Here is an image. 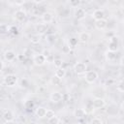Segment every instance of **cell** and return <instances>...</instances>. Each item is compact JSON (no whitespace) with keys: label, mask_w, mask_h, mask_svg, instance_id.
Masks as SVG:
<instances>
[{"label":"cell","mask_w":124,"mask_h":124,"mask_svg":"<svg viewBox=\"0 0 124 124\" xmlns=\"http://www.w3.org/2000/svg\"><path fill=\"white\" fill-rule=\"evenodd\" d=\"M17 81H18V78L15 74H8L4 77V83L9 87L15 86Z\"/></svg>","instance_id":"6da1fadb"},{"label":"cell","mask_w":124,"mask_h":124,"mask_svg":"<svg viewBox=\"0 0 124 124\" xmlns=\"http://www.w3.org/2000/svg\"><path fill=\"white\" fill-rule=\"evenodd\" d=\"M74 71L77 75H82L87 72V65L84 62H77L74 65Z\"/></svg>","instance_id":"7a4b0ae2"},{"label":"cell","mask_w":124,"mask_h":124,"mask_svg":"<svg viewBox=\"0 0 124 124\" xmlns=\"http://www.w3.org/2000/svg\"><path fill=\"white\" fill-rule=\"evenodd\" d=\"M98 79V73L95 71H87L85 73V80L87 83H94Z\"/></svg>","instance_id":"3957f363"},{"label":"cell","mask_w":124,"mask_h":124,"mask_svg":"<svg viewBox=\"0 0 124 124\" xmlns=\"http://www.w3.org/2000/svg\"><path fill=\"white\" fill-rule=\"evenodd\" d=\"M91 106L93 108H96V109H99V108H102L106 106V101L104 98H95L92 103H91Z\"/></svg>","instance_id":"277c9868"},{"label":"cell","mask_w":124,"mask_h":124,"mask_svg":"<svg viewBox=\"0 0 124 124\" xmlns=\"http://www.w3.org/2000/svg\"><path fill=\"white\" fill-rule=\"evenodd\" d=\"M46 62V58L43 54H36L33 56V63L36 66H43Z\"/></svg>","instance_id":"5b68a950"},{"label":"cell","mask_w":124,"mask_h":124,"mask_svg":"<svg viewBox=\"0 0 124 124\" xmlns=\"http://www.w3.org/2000/svg\"><path fill=\"white\" fill-rule=\"evenodd\" d=\"M49 99L52 103H58L61 100H63V94H61L59 91H53L50 93Z\"/></svg>","instance_id":"8992f818"},{"label":"cell","mask_w":124,"mask_h":124,"mask_svg":"<svg viewBox=\"0 0 124 124\" xmlns=\"http://www.w3.org/2000/svg\"><path fill=\"white\" fill-rule=\"evenodd\" d=\"M35 30H36V34H38L40 36L44 35L47 31V25L45 24V23H38L35 26Z\"/></svg>","instance_id":"52a82bcc"},{"label":"cell","mask_w":124,"mask_h":124,"mask_svg":"<svg viewBox=\"0 0 124 124\" xmlns=\"http://www.w3.org/2000/svg\"><path fill=\"white\" fill-rule=\"evenodd\" d=\"M14 17L17 21H23L26 17V13L23 10H16L14 14Z\"/></svg>","instance_id":"ba28073f"},{"label":"cell","mask_w":124,"mask_h":124,"mask_svg":"<svg viewBox=\"0 0 124 124\" xmlns=\"http://www.w3.org/2000/svg\"><path fill=\"white\" fill-rule=\"evenodd\" d=\"M75 16L77 19L78 20H81V19H84L85 16H86V12L83 8H78L75 12Z\"/></svg>","instance_id":"9c48e42d"},{"label":"cell","mask_w":124,"mask_h":124,"mask_svg":"<svg viewBox=\"0 0 124 124\" xmlns=\"http://www.w3.org/2000/svg\"><path fill=\"white\" fill-rule=\"evenodd\" d=\"M104 16H105V13H104V11L101 10V9H97V10H95V11L92 13V18H94L95 21H96V20L103 19Z\"/></svg>","instance_id":"30bf717a"},{"label":"cell","mask_w":124,"mask_h":124,"mask_svg":"<svg viewBox=\"0 0 124 124\" xmlns=\"http://www.w3.org/2000/svg\"><path fill=\"white\" fill-rule=\"evenodd\" d=\"M16 52H15L14 50H12V49L6 50L5 53H4V58H5V60H7V61H14V60L16 59Z\"/></svg>","instance_id":"8fae6325"},{"label":"cell","mask_w":124,"mask_h":124,"mask_svg":"<svg viewBox=\"0 0 124 124\" xmlns=\"http://www.w3.org/2000/svg\"><path fill=\"white\" fill-rule=\"evenodd\" d=\"M3 118L5 119V121L7 122H12L14 119H15V113L10 110V109H7L3 112Z\"/></svg>","instance_id":"7c38bea8"},{"label":"cell","mask_w":124,"mask_h":124,"mask_svg":"<svg viewBox=\"0 0 124 124\" xmlns=\"http://www.w3.org/2000/svg\"><path fill=\"white\" fill-rule=\"evenodd\" d=\"M53 19V15L49 12H45L43 15H42V20L43 22L46 24V23H49L51 22Z\"/></svg>","instance_id":"4fadbf2b"},{"label":"cell","mask_w":124,"mask_h":124,"mask_svg":"<svg viewBox=\"0 0 124 124\" xmlns=\"http://www.w3.org/2000/svg\"><path fill=\"white\" fill-rule=\"evenodd\" d=\"M107 26H108V21H107L105 18L95 21V27H96L98 30H104Z\"/></svg>","instance_id":"5bb4252c"},{"label":"cell","mask_w":124,"mask_h":124,"mask_svg":"<svg viewBox=\"0 0 124 124\" xmlns=\"http://www.w3.org/2000/svg\"><path fill=\"white\" fill-rule=\"evenodd\" d=\"M86 115V111L84 108H77L75 109L74 111V116L77 118V119H82L84 116Z\"/></svg>","instance_id":"9a60e30c"},{"label":"cell","mask_w":124,"mask_h":124,"mask_svg":"<svg viewBox=\"0 0 124 124\" xmlns=\"http://www.w3.org/2000/svg\"><path fill=\"white\" fill-rule=\"evenodd\" d=\"M89 39H90V34L88 33V32H80L79 34H78V40L79 41V42H81V43H87L88 41H89Z\"/></svg>","instance_id":"2e32d148"},{"label":"cell","mask_w":124,"mask_h":124,"mask_svg":"<svg viewBox=\"0 0 124 124\" xmlns=\"http://www.w3.org/2000/svg\"><path fill=\"white\" fill-rule=\"evenodd\" d=\"M46 109L44 107H39V108L36 109L35 113H36L37 117H39V118H43V117L46 116Z\"/></svg>","instance_id":"e0dca14e"},{"label":"cell","mask_w":124,"mask_h":124,"mask_svg":"<svg viewBox=\"0 0 124 124\" xmlns=\"http://www.w3.org/2000/svg\"><path fill=\"white\" fill-rule=\"evenodd\" d=\"M54 76H56L57 78H59L60 79H62L63 78H65V76H66V70L64 69V68H58L56 71H55V75Z\"/></svg>","instance_id":"ac0fdd59"},{"label":"cell","mask_w":124,"mask_h":124,"mask_svg":"<svg viewBox=\"0 0 124 124\" xmlns=\"http://www.w3.org/2000/svg\"><path fill=\"white\" fill-rule=\"evenodd\" d=\"M29 40H30V42H31L32 44L37 45V44H39L40 41H41V36L35 33V34H32V35L29 37Z\"/></svg>","instance_id":"d6986e66"},{"label":"cell","mask_w":124,"mask_h":124,"mask_svg":"<svg viewBox=\"0 0 124 124\" xmlns=\"http://www.w3.org/2000/svg\"><path fill=\"white\" fill-rule=\"evenodd\" d=\"M119 49V44H115V43H108V50L109 51H112V52H116L118 51Z\"/></svg>","instance_id":"ffe728a7"},{"label":"cell","mask_w":124,"mask_h":124,"mask_svg":"<svg viewBox=\"0 0 124 124\" xmlns=\"http://www.w3.org/2000/svg\"><path fill=\"white\" fill-rule=\"evenodd\" d=\"M78 38L77 37H71L70 39H69V46L72 48H74V47H76L77 46H78Z\"/></svg>","instance_id":"44dd1931"},{"label":"cell","mask_w":124,"mask_h":124,"mask_svg":"<svg viewBox=\"0 0 124 124\" xmlns=\"http://www.w3.org/2000/svg\"><path fill=\"white\" fill-rule=\"evenodd\" d=\"M8 32H10V26H8L7 24L1 23L0 24V35L7 34Z\"/></svg>","instance_id":"7402d4cb"},{"label":"cell","mask_w":124,"mask_h":124,"mask_svg":"<svg viewBox=\"0 0 124 124\" xmlns=\"http://www.w3.org/2000/svg\"><path fill=\"white\" fill-rule=\"evenodd\" d=\"M115 57H116V52H112V51H109V50H108L106 52V58H107L108 61H112V60L115 59Z\"/></svg>","instance_id":"603a6c76"},{"label":"cell","mask_w":124,"mask_h":124,"mask_svg":"<svg viewBox=\"0 0 124 124\" xmlns=\"http://www.w3.org/2000/svg\"><path fill=\"white\" fill-rule=\"evenodd\" d=\"M61 80H62V79H60V78H57L56 76H53V77L50 78V83H51L52 85L57 86V85H59V84L61 83Z\"/></svg>","instance_id":"cb8c5ba5"},{"label":"cell","mask_w":124,"mask_h":124,"mask_svg":"<svg viewBox=\"0 0 124 124\" xmlns=\"http://www.w3.org/2000/svg\"><path fill=\"white\" fill-rule=\"evenodd\" d=\"M23 105H24V108L27 109H32L34 108V103L32 100H26Z\"/></svg>","instance_id":"d4e9b609"},{"label":"cell","mask_w":124,"mask_h":124,"mask_svg":"<svg viewBox=\"0 0 124 124\" xmlns=\"http://www.w3.org/2000/svg\"><path fill=\"white\" fill-rule=\"evenodd\" d=\"M53 65H54V67H55L56 69L61 68L62 65H63V60L60 59V58H56V59L53 60Z\"/></svg>","instance_id":"484cf974"},{"label":"cell","mask_w":124,"mask_h":124,"mask_svg":"<svg viewBox=\"0 0 124 124\" xmlns=\"http://www.w3.org/2000/svg\"><path fill=\"white\" fill-rule=\"evenodd\" d=\"M56 41V36L54 34H48L46 36V42L49 44H53Z\"/></svg>","instance_id":"4316f807"},{"label":"cell","mask_w":124,"mask_h":124,"mask_svg":"<svg viewBox=\"0 0 124 124\" xmlns=\"http://www.w3.org/2000/svg\"><path fill=\"white\" fill-rule=\"evenodd\" d=\"M116 89L120 93L124 92V82H123V80H119V82L116 84Z\"/></svg>","instance_id":"83f0119b"},{"label":"cell","mask_w":124,"mask_h":124,"mask_svg":"<svg viewBox=\"0 0 124 124\" xmlns=\"http://www.w3.org/2000/svg\"><path fill=\"white\" fill-rule=\"evenodd\" d=\"M70 51H71V47L69 46V45L68 44H64L63 46H62V52L64 54H68V53H70Z\"/></svg>","instance_id":"f1b7e54d"},{"label":"cell","mask_w":124,"mask_h":124,"mask_svg":"<svg viewBox=\"0 0 124 124\" xmlns=\"http://www.w3.org/2000/svg\"><path fill=\"white\" fill-rule=\"evenodd\" d=\"M54 115H55V113H54V111H53L52 109H46V116H45V117H46L47 119L52 118Z\"/></svg>","instance_id":"f546056e"},{"label":"cell","mask_w":124,"mask_h":124,"mask_svg":"<svg viewBox=\"0 0 124 124\" xmlns=\"http://www.w3.org/2000/svg\"><path fill=\"white\" fill-rule=\"evenodd\" d=\"M47 124H59V118H58L56 115H54L52 118L48 119Z\"/></svg>","instance_id":"4dcf8cb0"},{"label":"cell","mask_w":124,"mask_h":124,"mask_svg":"<svg viewBox=\"0 0 124 124\" xmlns=\"http://www.w3.org/2000/svg\"><path fill=\"white\" fill-rule=\"evenodd\" d=\"M28 85H29V82H28V80L26 78H22L20 80V87L21 88H27Z\"/></svg>","instance_id":"1f68e13d"},{"label":"cell","mask_w":124,"mask_h":124,"mask_svg":"<svg viewBox=\"0 0 124 124\" xmlns=\"http://www.w3.org/2000/svg\"><path fill=\"white\" fill-rule=\"evenodd\" d=\"M90 124H103V120L101 118H98V117H95L91 120Z\"/></svg>","instance_id":"d6a6232c"},{"label":"cell","mask_w":124,"mask_h":124,"mask_svg":"<svg viewBox=\"0 0 124 124\" xmlns=\"http://www.w3.org/2000/svg\"><path fill=\"white\" fill-rule=\"evenodd\" d=\"M79 4H80L79 0H71L70 1V6H72V7H78Z\"/></svg>","instance_id":"836d02e7"},{"label":"cell","mask_w":124,"mask_h":124,"mask_svg":"<svg viewBox=\"0 0 124 124\" xmlns=\"http://www.w3.org/2000/svg\"><path fill=\"white\" fill-rule=\"evenodd\" d=\"M25 57H29L31 54H32V50L30 49V48H25L24 50H23V53H22Z\"/></svg>","instance_id":"e575fe53"},{"label":"cell","mask_w":124,"mask_h":124,"mask_svg":"<svg viewBox=\"0 0 124 124\" xmlns=\"http://www.w3.org/2000/svg\"><path fill=\"white\" fill-rule=\"evenodd\" d=\"M41 54H43L46 59L50 56V51H49V49H43V51H42V53Z\"/></svg>","instance_id":"d590c367"},{"label":"cell","mask_w":124,"mask_h":124,"mask_svg":"<svg viewBox=\"0 0 124 124\" xmlns=\"http://www.w3.org/2000/svg\"><path fill=\"white\" fill-rule=\"evenodd\" d=\"M110 43H115V44H118L119 43V38L117 37V36H112L111 38H110V41H109Z\"/></svg>","instance_id":"8d00e7d4"},{"label":"cell","mask_w":124,"mask_h":124,"mask_svg":"<svg viewBox=\"0 0 124 124\" xmlns=\"http://www.w3.org/2000/svg\"><path fill=\"white\" fill-rule=\"evenodd\" d=\"M10 31H12L14 34H17V28H16V27H12V28H10Z\"/></svg>","instance_id":"74e56055"},{"label":"cell","mask_w":124,"mask_h":124,"mask_svg":"<svg viewBox=\"0 0 124 124\" xmlns=\"http://www.w3.org/2000/svg\"><path fill=\"white\" fill-rule=\"evenodd\" d=\"M17 58H18L20 61H22V60L25 59V56H24L23 54H18V55H17Z\"/></svg>","instance_id":"f35d334b"},{"label":"cell","mask_w":124,"mask_h":124,"mask_svg":"<svg viewBox=\"0 0 124 124\" xmlns=\"http://www.w3.org/2000/svg\"><path fill=\"white\" fill-rule=\"evenodd\" d=\"M3 69H4V62L2 60H0V72L3 71Z\"/></svg>","instance_id":"ab89813d"},{"label":"cell","mask_w":124,"mask_h":124,"mask_svg":"<svg viewBox=\"0 0 124 124\" xmlns=\"http://www.w3.org/2000/svg\"><path fill=\"white\" fill-rule=\"evenodd\" d=\"M24 3H25L24 1H20V2H16V5H21V4H24Z\"/></svg>","instance_id":"60d3db41"},{"label":"cell","mask_w":124,"mask_h":124,"mask_svg":"<svg viewBox=\"0 0 124 124\" xmlns=\"http://www.w3.org/2000/svg\"><path fill=\"white\" fill-rule=\"evenodd\" d=\"M42 124H47V123H42Z\"/></svg>","instance_id":"b9f144b4"}]
</instances>
